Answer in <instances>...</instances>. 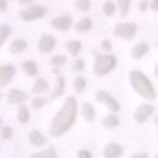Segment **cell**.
Returning <instances> with one entry per match:
<instances>
[{
	"label": "cell",
	"mask_w": 158,
	"mask_h": 158,
	"mask_svg": "<svg viewBox=\"0 0 158 158\" xmlns=\"http://www.w3.org/2000/svg\"><path fill=\"white\" fill-rule=\"evenodd\" d=\"M77 116V101L73 96H68L62 109L54 116L51 123V135L57 137L64 133L75 121Z\"/></svg>",
	"instance_id": "1"
},
{
	"label": "cell",
	"mask_w": 158,
	"mask_h": 158,
	"mask_svg": "<svg viewBox=\"0 0 158 158\" xmlns=\"http://www.w3.org/2000/svg\"><path fill=\"white\" fill-rule=\"evenodd\" d=\"M130 81H131V85L133 86V89L144 99L153 100L156 98V91L153 89L152 83L139 70H132L130 73Z\"/></svg>",
	"instance_id": "2"
},
{
	"label": "cell",
	"mask_w": 158,
	"mask_h": 158,
	"mask_svg": "<svg viewBox=\"0 0 158 158\" xmlns=\"http://www.w3.org/2000/svg\"><path fill=\"white\" fill-rule=\"evenodd\" d=\"M116 65V58L114 56H98L94 63V73L99 77L107 74Z\"/></svg>",
	"instance_id": "3"
},
{
	"label": "cell",
	"mask_w": 158,
	"mask_h": 158,
	"mask_svg": "<svg viewBox=\"0 0 158 158\" xmlns=\"http://www.w3.org/2000/svg\"><path fill=\"white\" fill-rule=\"evenodd\" d=\"M115 35L123 38V40H130L135 36L136 33V25L132 22H125V23H117L115 27Z\"/></svg>",
	"instance_id": "4"
},
{
	"label": "cell",
	"mask_w": 158,
	"mask_h": 158,
	"mask_svg": "<svg viewBox=\"0 0 158 158\" xmlns=\"http://www.w3.org/2000/svg\"><path fill=\"white\" fill-rule=\"evenodd\" d=\"M46 10L43 6L41 5H33V6H30L25 10H22L20 12V16L25 20V21H32L35 19H40L44 15Z\"/></svg>",
	"instance_id": "5"
},
{
	"label": "cell",
	"mask_w": 158,
	"mask_h": 158,
	"mask_svg": "<svg viewBox=\"0 0 158 158\" xmlns=\"http://www.w3.org/2000/svg\"><path fill=\"white\" fill-rule=\"evenodd\" d=\"M96 99H98L100 102H104L111 111H118V110H120L118 102H117L112 96H110L106 91H99V93L96 94Z\"/></svg>",
	"instance_id": "6"
},
{
	"label": "cell",
	"mask_w": 158,
	"mask_h": 158,
	"mask_svg": "<svg viewBox=\"0 0 158 158\" xmlns=\"http://www.w3.org/2000/svg\"><path fill=\"white\" fill-rule=\"evenodd\" d=\"M153 114V106L152 105H148V104H144V105H141L136 112H135V120L139 123L147 121V118Z\"/></svg>",
	"instance_id": "7"
},
{
	"label": "cell",
	"mask_w": 158,
	"mask_h": 158,
	"mask_svg": "<svg viewBox=\"0 0 158 158\" xmlns=\"http://www.w3.org/2000/svg\"><path fill=\"white\" fill-rule=\"evenodd\" d=\"M15 74V67L11 64L0 67V86H5L11 80L12 75Z\"/></svg>",
	"instance_id": "8"
},
{
	"label": "cell",
	"mask_w": 158,
	"mask_h": 158,
	"mask_svg": "<svg viewBox=\"0 0 158 158\" xmlns=\"http://www.w3.org/2000/svg\"><path fill=\"white\" fill-rule=\"evenodd\" d=\"M122 152H123V149L120 144L110 143L104 149V156H105V158H118L122 154Z\"/></svg>",
	"instance_id": "9"
},
{
	"label": "cell",
	"mask_w": 158,
	"mask_h": 158,
	"mask_svg": "<svg viewBox=\"0 0 158 158\" xmlns=\"http://www.w3.org/2000/svg\"><path fill=\"white\" fill-rule=\"evenodd\" d=\"M51 25L54 28H58L60 31H65L70 27L72 25V19L68 16H60V17H56L51 21Z\"/></svg>",
	"instance_id": "10"
},
{
	"label": "cell",
	"mask_w": 158,
	"mask_h": 158,
	"mask_svg": "<svg viewBox=\"0 0 158 158\" xmlns=\"http://www.w3.org/2000/svg\"><path fill=\"white\" fill-rule=\"evenodd\" d=\"M56 44V41L52 36H48V35H44L41 37L40 40V43H38V47H40V51L41 52H44V53H48L52 51V48L54 47Z\"/></svg>",
	"instance_id": "11"
},
{
	"label": "cell",
	"mask_w": 158,
	"mask_h": 158,
	"mask_svg": "<svg viewBox=\"0 0 158 158\" xmlns=\"http://www.w3.org/2000/svg\"><path fill=\"white\" fill-rule=\"evenodd\" d=\"M26 98H27V93L21 91V90H17V89L10 90V93H9V95H7V99H9V102H10V104L20 102V101L25 100Z\"/></svg>",
	"instance_id": "12"
},
{
	"label": "cell",
	"mask_w": 158,
	"mask_h": 158,
	"mask_svg": "<svg viewBox=\"0 0 158 158\" xmlns=\"http://www.w3.org/2000/svg\"><path fill=\"white\" fill-rule=\"evenodd\" d=\"M28 138H30V142L35 146H43L46 143V138L40 131H31Z\"/></svg>",
	"instance_id": "13"
},
{
	"label": "cell",
	"mask_w": 158,
	"mask_h": 158,
	"mask_svg": "<svg viewBox=\"0 0 158 158\" xmlns=\"http://www.w3.org/2000/svg\"><path fill=\"white\" fill-rule=\"evenodd\" d=\"M148 49H149V47H148L147 43H144V42L138 43V44H136L135 48L132 49V56H133L135 58L139 59L141 57H143V54H146V53L148 52Z\"/></svg>",
	"instance_id": "14"
},
{
	"label": "cell",
	"mask_w": 158,
	"mask_h": 158,
	"mask_svg": "<svg viewBox=\"0 0 158 158\" xmlns=\"http://www.w3.org/2000/svg\"><path fill=\"white\" fill-rule=\"evenodd\" d=\"M26 47H27V42L26 41L21 40V38H16L15 41H12V43L10 46V52L11 53H20Z\"/></svg>",
	"instance_id": "15"
},
{
	"label": "cell",
	"mask_w": 158,
	"mask_h": 158,
	"mask_svg": "<svg viewBox=\"0 0 158 158\" xmlns=\"http://www.w3.org/2000/svg\"><path fill=\"white\" fill-rule=\"evenodd\" d=\"M81 114L88 121H93L95 117V111H94L91 104H89V102H84L81 105Z\"/></svg>",
	"instance_id": "16"
},
{
	"label": "cell",
	"mask_w": 158,
	"mask_h": 158,
	"mask_svg": "<svg viewBox=\"0 0 158 158\" xmlns=\"http://www.w3.org/2000/svg\"><path fill=\"white\" fill-rule=\"evenodd\" d=\"M31 158H57V153H56L53 147H49L46 151H41V152H37V153H33L31 156Z\"/></svg>",
	"instance_id": "17"
},
{
	"label": "cell",
	"mask_w": 158,
	"mask_h": 158,
	"mask_svg": "<svg viewBox=\"0 0 158 158\" xmlns=\"http://www.w3.org/2000/svg\"><path fill=\"white\" fill-rule=\"evenodd\" d=\"M91 26H93V23H91V20H90V19H83V20H80L79 22H77L75 30L79 31V32H84V31L90 30Z\"/></svg>",
	"instance_id": "18"
},
{
	"label": "cell",
	"mask_w": 158,
	"mask_h": 158,
	"mask_svg": "<svg viewBox=\"0 0 158 158\" xmlns=\"http://www.w3.org/2000/svg\"><path fill=\"white\" fill-rule=\"evenodd\" d=\"M64 86H65V81L62 77H58V81H57V86L54 89V91L52 93V98H58L64 93Z\"/></svg>",
	"instance_id": "19"
},
{
	"label": "cell",
	"mask_w": 158,
	"mask_h": 158,
	"mask_svg": "<svg viewBox=\"0 0 158 158\" xmlns=\"http://www.w3.org/2000/svg\"><path fill=\"white\" fill-rule=\"evenodd\" d=\"M46 89H48V83H47L44 79L40 78V79H37V81L35 83V85H33V88H32V91H33V93H42V91H44Z\"/></svg>",
	"instance_id": "20"
},
{
	"label": "cell",
	"mask_w": 158,
	"mask_h": 158,
	"mask_svg": "<svg viewBox=\"0 0 158 158\" xmlns=\"http://www.w3.org/2000/svg\"><path fill=\"white\" fill-rule=\"evenodd\" d=\"M17 118H19V121L21 122V123H25V122H27L28 121V118H30V112H28V110H27V107L26 106H20L19 107V112H17Z\"/></svg>",
	"instance_id": "21"
},
{
	"label": "cell",
	"mask_w": 158,
	"mask_h": 158,
	"mask_svg": "<svg viewBox=\"0 0 158 158\" xmlns=\"http://www.w3.org/2000/svg\"><path fill=\"white\" fill-rule=\"evenodd\" d=\"M80 48H81V44H80V42H78V41H69V42L67 43V49H68L69 53L73 54V56H77V54L79 53Z\"/></svg>",
	"instance_id": "22"
},
{
	"label": "cell",
	"mask_w": 158,
	"mask_h": 158,
	"mask_svg": "<svg viewBox=\"0 0 158 158\" xmlns=\"http://www.w3.org/2000/svg\"><path fill=\"white\" fill-rule=\"evenodd\" d=\"M22 68H23V70H25L28 75H36V74L38 73L37 65H36L33 62H23V63H22Z\"/></svg>",
	"instance_id": "23"
},
{
	"label": "cell",
	"mask_w": 158,
	"mask_h": 158,
	"mask_svg": "<svg viewBox=\"0 0 158 158\" xmlns=\"http://www.w3.org/2000/svg\"><path fill=\"white\" fill-rule=\"evenodd\" d=\"M102 125H104L105 127H107V128H112V127H115V126L118 125V117H116V116H114V115H110V116H107V117L102 121Z\"/></svg>",
	"instance_id": "24"
},
{
	"label": "cell",
	"mask_w": 158,
	"mask_h": 158,
	"mask_svg": "<svg viewBox=\"0 0 158 158\" xmlns=\"http://www.w3.org/2000/svg\"><path fill=\"white\" fill-rule=\"evenodd\" d=\"M10 32H11V28H10L6 23H1V25H0V46H1L2 42L9 37Z\"/></svg>",
	"instance_id": "25"
},
{
	"label": "cell",
	"mask_w": 158,
	"mask_h": 158,
	"mask_svg": "<svg viewBox=\"0 0 158 158\" xmlns=\"http://www.w3.org/2000/svg\"><path fill=\"white\" fill-rule=\"evenodd\" d=\"M85 85H86V81H85V79H84L83 77L75 78V80H74V86H75L77 93H81V91L84 90Z\"/></svg>",
	"instance_id": "26"
},
{
	"label": "cell",
	"mask_w": 158,
	"mask_h": 158,
	"mask_svg": "<svg viewBox=\"0 0 158 158\" xmlns=\"http://www.w3.org/2000/svg\"><path fill=\"white\" fill-rule=\"evenodd\" d=\"M104 12L106 14V15H112L115 11H116V6L114 5V2H111V1H106L105 4H104Z\"/></svg>",
	"instance_id": "27"
},
{
	"label": "cell",
	"mask_w": 158,
	"mask_h": 158,
	"mask_svg": "<svg viewBox=\"0 0 158 158\" xmlns=\"http://www.w3.org/2000/svg\"><path fill=\"white\" fill-rule=\"evenodd\" d=\"M11 136H12V130H11V127L4 126V127L0 130V137H1L2 139H9Z\"/></svg>",
	"instance_id": "28"
},
{
	"label": "cell",
	"mask_w": 158,
	"mask_h": 158,
	"mask_svg": "<svg viewBox=\"0 0 158 158\" xmlns=\"http://www.w3.org/2000/svg\"><path fill=\"white\" fill-rule=\"evenodd\" d=\"M117 4H118V6H120L121 15H122V16L127 15V12H128V6H130V1H128V0H120Z\"/></svg>",
	"instance_id": "29"
},
{
	"label": "cell",
	"mask_w": 158,
	"mask_h": 158,
	"mask_svg": "<svg viewBox=\"0 0 158 158\" xmlns=\"http://www.w3.org/2000/svg\"><path fill=\"white\" fill-rule=\"evenodd\" d=\"M75 5L80 11H88L90 7V2L88 0H78Z\"/></svg>",
	"instance_id": "30"
},
{
	"label": "cell",
	"mask_w": 158,
	"mask_h": 158,
	"mask_svg": "<svg viewBox=\"0 0 158 158\" xmlns=\"http://www.w3.org/2000/svg\"><path fill=\"white\" fill-rule=\"evenodd\" d=\"M65 60H67V58L64 56H54L51 59L52 64H54V65H62L63 63H65Z\"/></svg>",
	"instance_id": "31"
},
{
	"label": "cell",
	"mask_w": 158,
	"mask_h": 158,
	"mask_svg": "<svg viewBox=\"0 0 158 158\" xmlns=\"http://www.w3.org/2000/svg\"><path fill=\"white\" fill-rule=\"evenodd\" d=\"M44 105V99L43 98H35L33 100H32V106L35 107V109H40V107H42Z\"/></svg>",
	"instance_id": "32"
},
{
	"label": "cell",
	"mask_w": 158,
	"mask_h": 158,
	"mask_svg": "<svg viewBox=\"0 0 158 158\" xmlns=\"http://www.w3.org/2000/svg\"><path fill=\"white\" fill-rule=\"evenodd\" d=\"M84 69V62L81 59H75L74 63H73V70H77V72H80Z\"/></svg>",
	"instance_id": "33"
},
{
	"label": "cell",
	"mask_w": 158,
	"mask_h": 158,
	"mask_svg": "<svg viewBox=\"0 0 158 158\" xmlns=\"http://www.w3.org/2000/svg\"><path fill=\"white\" fill-rule=\"evenodd\" d=\"M77 158H91V153L88 149H81V151H79Z\"/></svg>",
	"instance_id": "34"
},
{
	"label": "cell",
	"mask_w": 158,
	"mask_h": 158,
	"mask_svg": "<svg viewBox=\"0 0 158 158\" xmlns=\"http://www.w3.org/2000/svg\"><path fill=\"white\" fill-rule=\"evenodd\" d=\"M101 48L105 49V51H111V44H110V42H109V41L101 42Z\"/></svg>",
	"instance_id": "35"
},
{
	"label": "cell",
	"mask_w": 158,
	"mask_h": 158,
	"mask_svg": "<svg viewBox=\"0 0 158 158\" xmlns=\"http://www.w3.org/2000/svg\"><path fill=\"white\" fill-rule=\"evenodd\" d=\"M147 6H148V4H147V1H141L139 4H138V7H139V10H146L147 9Z\"/></svg>",
	"instance_id": "36"
},
{
	"label": "cell",
	"mask_w": 158,
	"mask_h": 158,
	"mask_svg": "<svg viewBox=\"0 0 158 158\" xmlns=\"http://www.w3.org/2000/svg\"><path fill=\"white\" fill-rule=\"evenodd\" d=\"M131 158H148V156H147L146 153H136V154H133Z\"/></svg>",
	"instance_id": "37"
},
{
	"label": "cell",
	"mask_w": 158,
	"mask_h": 158,
	"mask_svg": "<svg viewBox=\"0 0 158 158\" xmlns=\"http://www.w3.org/2000/svg\"><path fill=\"white\" fill-rule=\"evenodd\" d=\"M151 6H152V9H153V10L158 11V0H153V1H152V4H151Z\"/></svg>",
	"instance_id": "38"
},
{
	"label": "cell",
	"mask_w": 158,
	"mask_h": 158,
	"mask_svg": "<svg viewBox=\"0 0 158 158\" xmlns=\"http://www.w3.org/2000/svg\"><path fill=\"white\" fill-rule=\"evenodd\" d=\"M6 6H7V5H6L5 1H0V10H1V11H4V10L6 9Z\"/></svg>",
	"instance_id": "39"
},
{
	"label": "cell",
	"mask_w": 158,
	"mask_h": 158,
	"mask_svg": "<svg viewBox=\"0 0 158 158\" xmlns=\"http://www.w3.org/2000/svg\"><path fill=\"white\" fill-rule=\"evenodd\" d=\"M154 74H156V77H158V63L154 67Z\"/></svg>",
	"instance_id": "40"
},
{
	"label": "cell",
	"mask_w": 158,
	"mask_h": 158,
	"mask_svg": "<svg viewBox=\"0 0 158 158\" xmlns=\"http://www.w3.org/2000/svg\"><path fill=\"white\" fill-rule=\"evenodd\" d=\"M154 123L158 126V115H157V116H156V118H154Z\"/></svg>",
	"instance_id": "41"
},
{
	"label": "cell",
	"mask_w": 158,
	"mask_h": 158,
	"mask_svg": "<svg viewBox=\"0 0 158 158\" xmlns=\"http://www.w3.org/2000/svg\"><path fill=\"white\" fill-rule=\"evenodd\" d=\"M156 158H158V154H157V157H156Z\"/></svg>",
	"instance_id": "42"
},
{
	"label": "cell",
	"mask_w": 158,
	"mask_h": 158,
	"mask_svg": "<svg viewBox=\"0 0 158 158\" xmlns=\"http://www.w3.org/2000/svg\"><path fill=\"white\" fill-rule=\"evenodd\" d=\"M0 123H1V118H0Z\"/></svg>",
	"instance_id": "43"
}]
</instances>
